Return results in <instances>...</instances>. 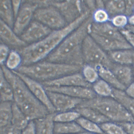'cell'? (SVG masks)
Listing matches in <instances>:
<instances>
[{
	"mask_svg": "<svg viewBox=\"0 0 134 134\" xmlns=\"http://www.w3.org/2000/svg\"><path fill=\"white\" fill-rule=\"evenodd\" d=\"M41 84L43 86L49 87L80 86L89 88L91 87V84L87 82L82 75L78 72L66 75L52 81L43 82Z\"/></svg>",
	"mask_w": 134,
	"mask_h": 134,
	"instance_id": "obj_15",
	"label": "cell"
},
{
	"mask_svg": "<svg viewBox=\"0 0 134 134\" xmlns=\"http://www.w3.org/2000/svg\"><path fill=\"white\" fill-rule=\"evenodd\" d=\"M90 16L87 11L73 22L63 28L55 30L41 40L23 48L19 51L22 58L23 66L32 65L47 57L66 37L79 26Z\"/></svg>",
	"mask_w": 134,
	"mask_h": 134,
	"instance_id": "obj_1",
	"label": "cell"
},
{
	"mask_svg": "<svg viewBox=\"0 0 134 134\" xmlns=\"http://www.w3.org/2000/svg\"><path fill=\"white\" fill-rule=\"evenodd\" d=\"M34 17L37 21L51 29L59 30L66 25L67 22L64 17L57 9L52 6L37 9Z\"/></svg>",
	"mask_w": 134,
	"mask_h": 134,
	"instance_id": "obj_7",
	"label": "cell"
},
{
	"mask_svg": "<svg viewBox=\"0 0 134 134\" xmlns=\"http://www.w3.org/2000/svg\"><path fill=\"white\" fill-rule=\"evenodd\" d=\"M81 115L75 110H71L56 113L54 120L55 122L66 123L75 121L81 117Z\"/></svg>",
	"mask_w": 134,
	"mask_h": 134,
	"instance_id": "obj_34",
	"label": "cell"
},
{
	"mask_svg": "<svg viewBox=\"0 0 134 134\" xmlns=\"http://www.w3.org/2000/svg\"><path fill=\"white\" fill-rule=\"evenodd\" d=\"M111 59L119 64L127 65L132 64L134 56V50H125L109 52Z\"/></svg>",
	"mask_w": 134,
	"mask_h": 134,
	"instance_id": "obj_23",
	"label": "cell"
},
{
	"mask_svg": "<svg viewBox=\"0 0 134 134\" xmlns=\"http://www.w3.org/2000/svg\"><path fill=\"white\" fill-rule=\"evenodd\" d=\"M56 113H50L44 117L33 121L36 134H54L55 122L54 118Z\"/></svg>",
	"mask_w": 134,
	"mask_h": 134,
	"instance_id": "obj_19",
	"label": "cell"
},
{
	"mask_svg": "<svg viewBox=\"0 0 134 134\" xmlns=\"http://www.w3.org/2000/svg\"><path fill=\"white\" fill-rule=\"evenodd\" d=\"M89 34L103 50L109 52L119 50H130L132 47L127 42L104 37L90 32Z\"/></svg>",
	"mask_w": 134,
	"mask_h": 134,
	"instance_id": "obj_17",
	"label": "cell"
},
{
	"mask_svg": "<svg viewBox=\"0 0 134 134\" xmlns=\"http://www.w3.org/2000/svg\"><path fill=\"white\" fill-rule=\"evenodd\" d=\"M0 79L1 102L14 101L13 92L11 86L6 79L1 69Z\"/></svg>",
	"mask_w": 134,
	"mask_h": 134,
	"instance_id": "obj_28",
	"label": "cell"
},
{
	"mask_svg": "<svg viewBox=\"0 0 134 134\" xmlns=\"http://www.w3.org/2000/svg\"><path fill=\"white\" fill-rule=\"evenodd\" d=\"M121 126L128 134H134V122L116 123Z\"/></svg>",
	"mask_w": 134,
	"mask_h": 134,
	"instance_id": "obj_43",
	"label": "cell"
},
{
	"mask_svg": "<svg viewBox=\"0 0 134 134\" xmlns=\"http://www.w3.org/2000/svg\"><path fill=\"white\" fill-rule=\"evenodd\" d=\"M12 101H1L0 105L1 127L12 124Z\"/></svg>",
	"mask_w": 134,
	"mask_h": 134,
	"instance_id": "obj_29",
	"label": "cell"
},
{
	"mask_svg": "<svg viewBox=\"0 0 134 134\" xmlns=\"http://www.w3.org/2000/svg\"><path fill=\"white\" fill-rule=\"evenodd\" d=\"M99 125L105 134H128L121 126L115 122L108 121Z\"/></svg>",
	"mask_w": 134,
	"mask_h": 134,
	"instance_id": "obj_35",
	"label": "cell"
},
{
	"mask_svg": "<svg viewBox=\"0 0 134 134\" xmlns=\"http://www.w3.org/2000/svg\"><path fill=\"white\" fill-rule=\"evenodd\" d=\"M105 8L109 15L123 14L125 11V4L124 1H110L105 4Z\"/></svg>",
	"mask_w": 134,
	"mask_h": 134,
	"instance_id": "obj_30",
	"label": "cell"
},
{
	"mask_svg": "<svg viewBox=\"0 0 134 134\" xmlns=\"http://www.w3.org/2000/svg\"><path fill=\"white\" fill-rule=\"evenodd\" d=\"M128 23L129 25L134 26V14L132 15L129 17L128 18Z\"/></svg>",
	"mask_w": 134,
	"mask_h": 134,
	"instance_id": "obj_48",
	"label": "cell"
},
{
	"mask_svg": "<svg viewBox=\"0 0 134 134\" xmlns=\"http://www.w3.org/2000/svg\"><path fill=\"white\" fill-rule=\"evenodd\" d=\"M22 134H36L35 133L34 123L33 121H31L24 130Z\"/></svg>",
	"mask_w": 134,
	"mask_h": 134,
	"instance_id": "obj_45",
	"label": "cell"
},
{
	"mask_svg": "<svg viewBox=\"0 0 134 134\" xmlns=\"http://www.w3.org/2000/svg\"><path fill=\"white\" fill-rule=\"evenodd\" d=\"M81 66L48 61L38 62L28 66H21L16 71L37 81H47L66 75L78 73Z\"/></svg>",
	"mask_w": 134,
	"mask_h": 134,
	"instance_id": "obj_3",
	"label": "cell"
},
{
	"mask_svg": "<svg viewBox=\"0 0 134 134\" xmlns=\"http://www.w3.org/2000/svg\"><path fill=\"white\" fill-rule=\"evenodd\" d=\"M102 79L108 83L114 88L124 91L126 87L119 81L112 71L101 65L94 67Z\"/></svg>",
	"mask_w": 134,
	"mask_h": 134,
	"instance_id": "obj_20",
	"label": "cell"
},
{
	"mask_svg": "<svg viewBox=\"0 0 134 134\" xmlns=\"http://www.w3.org/2000/svg\"><path fill=\"white\" fill-rule=\"evenodd\" d=\"M112 98L122 104L134 118V99L130 98L124 91L113 88Z\"/></svg>",
	"mask_w": 134,
	"mask_h": 134,
	"instance_id": "obj_27",
	"label": "cell"
},
{
	"mask_svg": "<svg viewBox=\"0 0 134 134\" xmlns=\"http://www.w3.org/2000/svg\"><path fill=\"white\" fill-rule=\"evenodd\" d=\"M42 4L44 7L51 6L56 8L69 24L87 11L83 10V3L79 1H43Z\"/></svg>",
	"mask_w": 134,
	"mask_h": 134,
	"instance_id": "obj_6",
	"label": "cell"
},
{
	"mask_svg": "<svg viewBox=\"0 0 134 134\" xmlns=\"http://www.w3.org/2000/svg\"><path fill=\"white\" fill-rule=\"evenodd\" d=\"M111 24L118 29H124L127 25L128 18L124 14L116 15L110 20Z\"/></svg>",
	"mask_w": 134,
	"mask_h": 134,
	"instance_id": "obj_38",
	"label": "cell"
},
{
	"mask_svg": "<svg viewBox=\"0 0 134 134\" xmlns=\"http://www.w3.org/2000/svg\"><path fill=\"white\" fill-rule=\"evenodd\" d=\"M90 134H105V133H103V134L90 133Z\"/></svg>",
	"mask_w": 134,
	"mask_h": 134,
	"instance_id": "obj_51",
	"label": "cell"
},
{
	"mask_svg": "<svg viewBox=\"0 0 134 134\" xmlns=\"http://www.w3.org/2000/svg\"><path fill=\"white\" fill-rule=\"evenodd\" d=\"M111 70L119 81L126 87L132 83L133 73L131 69L128 66L114 64Z\"/></svg>",
	"mask_w": 134,
	"mask_h": 134,
	"instance_id": "obj_22",
	"label": "cell"
},
{
	"mask_svg": "<svg viewBox=\"0 0 134 134\" xmlns=\"http://www.w3.org/2000/svg\"><path fill=\"white\" fill-rule=\"evenodd\" d=\"M0 35L1 39L10 45L21 47L26 45V42L18 36L12 28L2 20L0 21Z\"/></svg>",
	"mask_w": 134,
	"mask_h": 134,
	"instance_id": "obj_18",
	"label": "cell"
},
{
	"mask_svg": "<svg viewBox=\"0 0 134 134\" xmlns=\"http://www.w3.org/2000/svg\"><path fill=\"white\" fill-rule=\"evenodd\" d=\"M43 87L46 90L59 92L73 98L84 100L92 99L97 96L93 90L89 88L80 86Z\"/></svg>",
	"mask_w": 134,
	"mask_h": 134,
	"instance_id": "obj_13",
	"label": "cell"
},
{
	"mask_svg": "<svg viewBox=\"0 0 134 134\" xmlns=\"http://www.w3.org/2000/svg\"><path fill=\"white\" fill-rule=\"evenodd\" d=\"M84 63L93 67L101 65L111 70L114 64L103 49L88 34L82 45Z\"/></svg>",
	"mask_w": 134,
	"mask_h": 134,
	"instance_id": "obj_5",
	"label": "cell"
},
{
	"mask_svg": "<svg viewBox=\"0 0 134 134\" xmlns=\"http://www.w3.org/2000/svg\"><path fill=\"white\" fill-rule=\"evenodd\" d=\"M125 11L124 15L130 16L134 13V1H125Z\"/></svg>",
	"mask_w": 134,
	"mask_h": 134,
	"instance_id": "obj_42",
	"label": "cell"
},
{
	"mask_svg": "<svg viewBox=\"0 0 134 134\" xmlns=\"http://www.w3.org/2000/svg\"><path fill=\"white\" fill-rule=\"evenodd\" d=\"M87 132L76 121L66 123L55 122L54 134H76Z\"/></svg>",
	"mask_w": 134,
	"mask_h": 134,
	"instance_id": "obj_24",
	"label": "cell"
},
{
	"mask_svg": "<svg viewBox=\"0 0 134 134\" xmlns=\"http://www.w3.org/2000/svg\"><path fill=\"white\" fill-rule=\"evenodd\" d=\"M82 70L83 77L89 84H94L98 80L99 75L94 67L86 64L83 66Z\"/></svg>",
	"mask_w": 134,
	"mask_h": 134,
	"instance_id": "obj_36",
	"label": "cell"
},
{
	"mask_svg": "<svg viewBox=\"0 0 134 134\" xmlns=\"http://www.w3.org/2000/svg\"><path fill=\"white\" fill-rule=\"evenodd\" d=\"M133 76H134V74H133Z\"/></svg>",
	"mask_w": 134,
	"mask_h": 134,
	"instance_id": "obj_52",
	"label": "cell"
},
{
	"mask_svg": "<svg viewBox=\"0 0 134 134\" xmlns=\"http://www.w3.org/2000/svg\"><path fill=\"white\" fill-rule=\"evenodd\" d=\"M22 131L11 124L1 127L0 134H22Z\"/></svg>",
	"mask_w": 134,
	"mask_h": 134,
	"instance_id": "obj_40",
	"label": "cell"
},
{
	"mask_svg": "<svg viewBox=\"0 0 134 134\" xmlns=\"http://www.w3.org/2000/svg\"><path fill=\"white\" fill-rule=\"evenodd\" d=\"M1 69L11 86L13 92L14 102L18 105L32 94L25 83L19 76L5 66H1Z\"/></svg>",
	"mask_w": 134,
	"mask_h": 134,
	"instance_id": "obj_8",
	"label": "cell"
},
{
	"mask_svg": "<svg viewBox=\"0 0 134 134\" xmlns=\"http://www.w3.org/2000/svg\"><path fill=\"white\" fill-rule=\"evenodd\" d=\"M6 67L11 71H16L22 64V58L19 52L10 51L5 63Z\"/></svg>",
	"mask_w": 134,
	"mask_h": 134,
	"instance_id": "obj_33",
	"label": "cell"
},
{
	"mask_svg": "<svg viewBox=\"0 0 134 134\" xmlns=\"http://www.w3.org/2000/svg\"><path fill=\"white\" fill-rule=\"evenodd\" d=\"M90 32L104 37L127 41L118 29L108 22L103 24L92 22L89 27L88 34Z\"/></svg>",
	"mask_w": 134,
	"mask_h": 134,
	"instance_id": "obj_16",
	"label": "cell"
},
{
	"mask_svg": "<svg viewBox=\"0 0 134 134\" xmlns=\"http://www.w3.org/2000/svg\"><path fill=\"white\" fill-rule=\"evenodd\" d=\"M92 13V20L95 23L103 24L110 20L109 15L105 9H97Z\"/></svg>",
	"mask_w": 134,
	"mask_h": 134,
	"instance_id": "obj_37",
	"label": "cell"
},
{
	"mask_svg": "<svg viewBox=\"0 0 134 134\" xmlns=\"http://www.w3.org/2000/svg\"><path fill=\"white\" fill-rule=\"evenodd\" d=\"M17 105L30 121L44 117L50 113L46 106L32 94Z\"/></svg>",
	"mask_w": 134,
	"mask_h": 134,
	"instance_id": "obj_9",
	"label": "cell"
},
{
	"mask_svg": "<svg viewBox=\"0 0 134 134\" xmlns=\"http://www.w3.org/2000/svg\"><path fill=\"white\" fill-rule=\"evenodd\" d=\"M93 90L97 95L104 97H112L113 87L104 80H98L94 84Z\"/></svg>",
	"mask_w": 134,
	"mask_h": 134,
	"instance_id": "obj_31",
	"label": "cell"
},
{
	"mask_svg": "<svg viewBox=\"0 0 134 134\" xmlns=\"http://www.w3.org/2000/svg\"><path fill=\"white\" fill-rule=\"evenodd\" d=\"M78 106L96 109L114 122H134V118L127 109L112 98L97 95L92 99L84 100Z\"/></svg>",
	"mask_w": 134,
	"mask_h": 134,
	"instance_id": "obj_4",
	"label": "cell"
},
{
	"mask_svg": "<svg viewBox=\"0 0 134 134\" xmlns=\"http://www.w3.org/2000/svg\"><path fill=\"white\" fill-rule=\"evenodd\" d=\"M51 29L38 21L31 23L21 35L26 42H37L45 37L52 32Z\"/></svg>",
	"mask_w": 134,
	"mask_h": 134,
	"instance_id": "obj_14",
	"label": "cell"
},
{
	"mask_svg": "<svg viewBox=\"0 0 134 134\" xmlns=\"http://www.w3.org/2000/svg\"><path fill=\"white\" fill-rule=\"evenodd\" d=\"M90 133H90V132H84V133H79V134H90Z\"/></svg>",
	"mask_w": 134,
	"mask_h": 134,
	"instance_id": "obj_49",
	"label": "cell"
},
{
	"mask_svg": "<svg viewBox=\"0 0 134 134\" xmlns=\"http://www.w3.org/2000/svg\"><path fill=\"white\" fill-rule=\"evenodd\" d=\"M74 110L79 113L81 116L98 125L111 121L98 111L92 108L78 106Z\"/></svg>",
	"mask_w": 134,
	"mask_h": 134,
	"instance_id": "obj_21",
	"label": "cell"
},
{
	"mask_svg": "<svg viewBox=\"0 0 134 134\" xmlns=\"http://www.w3.org/2000/svg\"><path fill=\"white\" fill-rule=\"evenodd\" d=\"M132 65H133V67L134 68V57H133V63H132Z\"/></svg>",
	"mask_w": 134,
	"mask_h": 134,
	"instance_id": "obj_50",
	"label": "cell"
},
{
	"mask_svg": "<svg viewBox=\"0 0 134 134\" xmlns=\"http://www.w3.org/2000/svg\"><path fill=\"white\" fill-rule=\"evenodd\" d=\"M126 30L128 31L129 32H131L134 34V26L130 25H127L125 27Z\"/></svg>",
	"mask_w": 134,
	"mask_h": 134,
	"instance_id": "obj_47",
	"label": "cell"
},
{
	"mask_svg": "<svg viewBox=\"0 0 134 134\" xmlns=\"http://www.w3.org/2000/svg\"><path fill=\"white\" fill-rule=\"evenodd\" d=\"M93 22L91 16L65 38L59 46L47 57V61L81 66L84 61L82 45Z\"/></svg>",
	"mask_w": 134,
	"mask_h": 134,
	"instance_id": "obj_2",
	"label": "cell"
},
{
	"mask_svg": "<svg viewBox=\"0 0 134 134\" xmlns=\"http://www.w3.org/2000/svg\"><path fill=\"white\" fill-rule=\"evenodd\" d=\"M21 1H12V5L15 19H16L17 16L19 11L21 7Z\"/></svg>",
	"mask_w": 134,
	"mask_h": 134,
	"instance_id": "obj_44",
	"label": "cell"
},
{
	"mask_svg": "<svg viewBox=\"0 0 134 134\" xmlns=\"http://www.w3.org/2000/svg\"><path fill=\"white\" fill-rule=\"evenodd\" d=\"M12 124L21 131L24 130L28 125L30 121L21 111L18 106L13 102Z\"/></svg>",
	"mask_w": 134,
	"mask_h": 134,
	"instance_id": "obj_26",
	"label": "cell"
},
{
	"mask_svg": "<svg viewBox=\"0 0 134 134\" xmlns=\"http://www.w3.org/2000/svg\"><path fill=\"white\" fill-rule=\"evenodd\" d=\"M0 15L1 19L11 28H13L15 19L11 1H0Z\"/></svg>",
	"mask_w": 134,
	"mask_h": 134,
	"instance_id": "obj_25",
	"label": "cell"
},
{
	"mask_svg": "<svg viewBox=\"0 0 134 134\" xmlns=\"http://www.w3.org/2000/svg\"><path fill=\"white\" fill-rule=\"evenodd\" d=\"M10 51L7 45L1 44L0 46V63L1 66L4 65Z\"/></svg>",
	"mask_w": 134,
	"mask_h": 134,
	"instance_id": "obj_39",
	"label": "cell"
},
{
	"mask_svg": "<svg viewBox=\"0 0 134 134\" xmlns=\"http://www.w3.org/2000/svg\"><path fill=\"white\" fill-rule=\"evenodd\" d=\"M12 71L21 78L32 94L46 106L50 113H56V109L49 99L43 86L41 83L16 71Z\"/></svg>",
	"mask_w": 134,
	"mask_h": 134,
	"instance_id": "obj_10",
	"label": "cell"
},
{
	"mask_svg": "<svg viewBox=\"0 0 134 134\" xmlns=\"http://www.w3.org/2000/svg\"><path fill=\"white\" fill-rule=\"evenodd\" d=\"M46 91L56 111L59 113L70 111L75 109L84 100L59 92Z\"/></svg>",
	"mask_w": 134,
	"mask_h": 134,
	"instance_id": "obj_11",
	"label": "cell"
},
{
	"mask_svg": "<svg viewBox=\"0 0 134 134\" xmlns=\"http://www.w3.org/2000/svg\"><path fill=\"white\" fill-rule=\"evenodd\" d=\"M125 93L128 96L134 99V83H132L127 87Z\"/></svg>",
	"mask_w": 134,
	"mask_h": 134,
	"instance_id": "obj_46",
	"label": "cell"
},
{
	"mask_svg": "<svg viewBox=\"0 0 134 134\" xmlns=\"http://www.w3.org/2000/svg\"><path fill=\"white\" fill-rule=\"evenodd\" d=\"M27 3L21 6L15 19L14 31L17 35H21L30 23L39 5L35 2Z\"/></svg>",
	"mask_w": 134,
	"mask_h": 134,
	"instance_id": "obj_12",
	"label": "cell"
},
{
	"mask_svg": "<svg viewBox=\"0 0 134 134\" xmlns=\"http://www.w3.org/2000/svg\"><path fill=\"white\" fill-rule=\"evenodd\" d=\"M119 30L127 42L134 48V34L125 28L120 29Z\"/></svg>",
	"mask_w": 134,
	"mask_h": 134,
	"instance_id": "obj_41",
	"label": "cell"
},
{
	"mask_svg": "<svg viewBox=\"0 0 134 134\" xmlns=\"http://www.w3.org/2000/svg\"><path fill=\"white\" fill-rule=\"evenodd\" d=\"M75 121L86 131L92 133H104L99 125L82 116Z\"/></svg>",
	"mask_w": 134,
	"mask_h": 134,
	"instance_id": "obj_32",
	"label": "cell"
}]
</instances>
